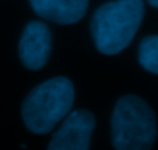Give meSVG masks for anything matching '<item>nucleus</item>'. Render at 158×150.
I'll list each match as a JSON object with an SVG mask.
<instances>
[{"mask_svg":"<svg viewBox=\"0 0 158 150\" xmlns=\"http://www.w3.org/2000/svg\"><path fill=\"white\" fill-rule=\"evenodd\" d=\"M143 16V0H116L102 5L90 25L96 48L104 54L121 53L132 42Z\"/></svg>","mask_w":158,"mask_h":150,"instance_id":"1","label":"nucleus"},{"mask_svg":"<svg viewBox=\"0 0 158 150\" xmlns=\"http://www.w3.org/2000/svg\"><path fill=\"white\" fill-rule=\"evenodd\" d=\"M74 90L68 79L54 78L31 91L22 107L25 125L33 133H48L71 110Z\"/></svg>","mask_w":158,"mask_h":150,"instance_id":"2","label":"nucleus"},{"mask_svg":"<svg viewBox=\"0 0 158 150\" xmlns=\"http://www.w3.org/2000/svg\"><path fill=\"white\" fill-rule=\"evenodd\" d=\"M156 138L155 115L136 96L118 101L112 118V141L116 150H150Z\"/></svg>","mask_w":158,"mask_h":150,"instance_id":"3","label":"nucleus"},{"mask_svg":"<svg viewBox=\"0 0 158 150\" xmlns=\"http://www.w3.org/2000/svg\"><path fill=\"white\" fill-rule=\"evenodd\" d=\"M93 127L95 118L90 111L76 110L67 115L53 135L48 150H89Z\"/></svg>","mask_w":158,"mask_h":150,"instance_id":"4","label":"nucleus"},{"mask_svg":"<svg viewBox=\"0 0 158 150\" xmlns=\"http://www.w3.org/2000/svg\"><path fill=\"white\" fill-rule=\"evenodd\" d=\"M50 48H51V36L47 25L42 22L28 23L19 45V54L22 63L28 70H40L48 60Z\"/></svg>","mask_w":158,"mask_h":150,"instance_id":"5","label":"nucleus"},{"mask_svg":"<svg viewBox=\"0 0 158 150\" xmlns=\"http://www.w3.org/2000/svg\"><path fill=\"white\" fill-rule=\"evenodd\" d=\"M31 8L42 19L70 25L79 22L89 6V0H30Z\"/></svg>","mask_w":158,"mask_h":150,"instance_id":"6","label":"nucleus"},{"mask_svg":"<svg viewBox=\"0 0 158 150\" xmlns=\"http://www.w3.org/2000/svg\"><path fill=\"white\" fill-rule=\"evenodd\" d=\"M138 59L144 70L158 74V36H147L141 42Z\"/></svg>","mask_w":158,"mask_h":150,"instance_id":"7","label":"nucleus"},{"mask_svg":"<svg viewBox=\"0 0 158 150\" xmlns=\"http://www.w3.org/2000/svg\"><path fill=\"white\" fill-rule=\"evenodd\" d=\"M149 3H150L152 6H155V8H158V0H149Z\"/></svg>","mask_w":158,"mask_h":150,"instance_id":"8","label":"nucleus"}]
</instances>
